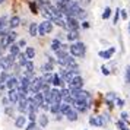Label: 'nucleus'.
I'll use <instances>...</instances> for the list:
<instances>
[{"mask_svg":"<svg viewBox=\"0 0 130 130\" xmlns=\"http://www.w3.org/2000/svg\"><path fill=\"white\" fill-rule=\"evenodd\" d=\"M127 31H129V34H130V22H129V25H127Z\"/></svg>","mask_w":130,"mask_h":130,"instance_id":"6e6d98bb","label":"nucleus"},{"mask_svg":"<svg viewBox=\"0 0 130 130\" xmlns=\"http://www.w3.org/2000/svg\"><path fill=\"white\" fill-rule=\"evenodd\" d=\"M28 5H29L31 12L34 13V15H38V13H40V9H38V6H37V3H35V2H29Z\"/></svg>","mask_w":130,"mask_h":130,"instance_id":"58836bf2","label":"nucleus"},{"mask_svg":"<svg viewBox=\"0 0 130 130\" xmlns=\"http://www.w3.org/2000/svg\"><path fill=\"white\" fill-rule=\"evenodd\" d=\"M59 75L61 76V79L66 82V85H67V83L70 82L76 75H80V70H79V69H66V67H60Z\"/></svg>","mask_w":130,"mask_h":130,"instance_id":"7ed1b4c3","label":"nucleus"},{"mask_svg":"<svg viewBox=\"0 0 130 130\" xmlns=\"http://www.w3.org/2000/svg\"><path fill=\"white\" fill-rule=\"evenodd\" d=\"M114 102H116V105L118 107V108H123L124 105H126V100H123V98H116V101H114Z\"/></svg>","mask_w":130,"mask_h":130,"instance_id":"c03bdc74","label":"nucleus"},{"mask_svg":"<svg viewBox=\"0 0 130 130\" xmlns=\"http://www.w3.org/2000/svg\"><path fill=\"white\" fill-rule=\"evenodd\" d=\"M116 51H117V48L114 47V45H111V47L105 48V50H101V51H98V57H101L102 60H111L112 56L116 54Z\"/></svg>","mask_w":130,"mask_h":130,"instance_id":"1a4fd4ad","label":"nucleus"},{"mask_svg":"<svg viewBox=\"0 0 130 130\" xmlns=\"http://www.w3.org/2000/svg\"><path fill=\"white\" fill-rule=\"evenodd\" d=\"M28 123V118H26V114H19L15 117V127L16 129H24Z\"/></svg>","mask_w":130,"mask_h":130,"instance_id":"4468645a","label":"nucleus"},{"mask_svg":"<svg viewBox=\"0 0 130 130\" xmlns=\"http://www.w3.org/2000/svg\"><path fill=\"white\" fill-rule=\"evenodd\" d=\"M15 111H16V107L12 105V104L5 107V114H6V116H9V117H15Z\"/></svg>","mask_w":130,"mask_h":130,"instance_id":"c756f323","label":"nucleus"},{"mask_svg":"<svg viewBox=\"0 0 130 130\" xmlns=\"http://www.w3.org/2000/svg\"><path fill=\"white\" fill-rule=\"evenodd\" d=\"M40 70H41V73H47V72H54V64H53V63H50V61H45V63H42V64H41Z\"/></svg>","mask_w":130,"mask_h":130,"instance_id":"cd10ccee","label":"nucleus"},{"mask_svg":"<svg viewBox=\"0 0 130 130\" xmlns=\"http://www.w3.org/2000/svg\"><path fill=\"white\" fill-rule=\"evenodd\" d=\"M18 83H19V77L15 76V75H10L6 80V91L7 89H12V88H16Z\"/></svg>","mask_w":130,"mask_h":130,"instance_id":"f3484780","label":"nucleus"},{"mask_svg":"<svg viewBox=\"0 0 130 130\" xmlns=\"http://www.w3.org/2000/svg\"><path fill=\"white\" fill-rule=\"evenodd\" d=\"M24 72L26 73H35V64H34V60H28L24 66Z\"/></svg>","mask_w":130,"mask_h":130,"instance_id":"bb28decb","label":"nucleus"},{"mask_svg":"<svg viewBox=\"0 0 130 130\" xmlns=\"http://www.w3.org/2000/svg\"><path fill=\"white\" fill-rule=\"evenodd\" d=\"M3 91H6V82L0 79V94H3Z\"/></svg>","mask_w":130,"mask_h":130,"instance_id":"864d4df0","label":"nucleus"},{"mask_svg":"<svg viewBox=\"0 0 130 130\" xmlns=\"http://www.w3.org/2000/svg\"><path fill=\"white\" fill-rule=\"evenodd\" d=\"M51 102H61V95H60V88L51 86Z\"/></svg>","mask_w":130,"mask_h":130,"instance_id":"6ab92c4d","label":"nucleus"},{"mask_svg":"<svg viewBox=\"0 0 130 130\" xmlns=\"http://www.w3.org/2000/svg\"><path fill=\"white\" fill-rule=\"evenodd\" d=\"M16 44H18L19 47H21V50H22V48L26 47V40H24V38H22V40H18V41H16Z\"/></svg>","mask_w":130,"mask_h":130,"instance_id":"09e8293b","label":"nucleus"},{"mask_svg":"<svg viewBox=\"0 0 130 130\" xmlns=\"http://www.w3.org/2000/svg\"><path fill=\"white\" fill-rule=\"evenodd\" d=\"M54 24L50 21V19H44L41 24H38V35L40 37H47L48 34L53 32Z\"/></svg>","mask_w":130,"mask_h":130,"instance_id":"20e7f679","label":"nucleus"},{"mask_svg":"<svg viewBox=\"0 0 130 130\" xmlns=\"http://www.w3.org/2000/svg\"><path fill=\"white\" fill-rule=\"evenodd\" d=\"M51 86H56V88H63V86H66V82L61 79V76L59 75V72H53V82H51Z\"/></svg>","mask_w":130,"mask_h":130,"instance_id":"2eb2a0df","label":"nucleus"},{"mask_svg":"<svg viewBox=\"0 0 130 130\" xmlns=\"http://www.w3.org/2000/svg\"><path fill=\"white\" fill-rule=\"evenodd\" d=\"M21 21H22V19L19 18L18 15L12 16V18L9 19V28H10V29H16L18 26H21Z\"/></svg>","mask_w":130,"mask_h":130,"instance_id":"412c9836","label":"nucleus"},{"mask_svg":"<svg viewBox=\"0 0 130 130\" xmlns=\"http://www.w3.org/2000/svg\"><path fill=\"white\" fill-rule=\"evenodd\" d=\"M70 110H72L70 104H67V102H61V104H60V112H61L63 116H66V114L70 111Z\"/></svg>","mask_w":130,"mask_h":130,"instance_id":"7c9ffc66","label":"nucleus"},{"mask_svg":"<svg viewBox=\"0 0 130 130\" xmlns=\"http://www.w3.org/2000/svg\"><path fill=\"white\" fill-rule=\"evenodd\" d=\"M16 110H18L21 114H26L28 111V102H26V98L25 96H19V101L16 102Z\"/></svg>","mask_w":130,"mask_h":130,"instance_id":"f8f14e48","label":"nucleus"},{"mask_svg":"<svg viewBox=\"0 0 130 130\" xmlns=\"http://www.w3.org/2000/svg\"><path fill=\"white\" fill-rule=\"evenodd\" d=\"M13 63H15V56H12V54H9V53H7L6 56L3 54L2 59H0V67H2V70H9L10 72Z\"/></svg>","mask_w":130,"mask_h":130,"instance_id":"39448f33","label":"nucleus"},{"mask_svg":"<svg viewBox=\"0 0 130 130\" xmlns=\"http://www.w3.org/2000/svg\"><path fill=\"white\" fill-rule=\"evenodd\" d=\"M79 116H80V114H79V112H77L73 107H72V110L66 114L64 117H66V120H69L70 123H73V121H77V120H79Z\"/></svg>","mask_w":130,"mask_h":130,"instance_id":"a211bd4d","label":"nucleus"},{"mask_svg":"<svg viewBox=\"0 0 130 130\" xmlns=\"http://www.w3.org/2000/svg\"><path fill=\"white\" fill-rule=\"evenodd\" d=\"M16 41H18V32H16V29H10L7 34L0 37V48L3 51H6L7 48H9V45Z\"/></svg>","mask_w":130,"mask_h":130,"instance_id":"f03ea898","label":"nucleus"},{"mask_svg":"<svg viewBox=\"0 0 130 130\" xmlns=\"http://www.w3.org/2000/svg\"><path fill=\"white\" fill-rule=\"evenodd\" d=\"M89 26H91V24H89L86 19H85V21H80V28H83V29H88Z\"/></svg>","mask_w":130,"mask_h":130,"instance_id":"8fccbe9b","label":"nucleus"},{"mask_svg":"<svg viewBox=\"0 0 130 130\" xmlns=\"http://www.w3.org/2000/svg\"><path fill=\"white\" fill-rule=\"evenodd\" d=\"M37 127H38V123L37 121H28L24 129L25 130H37Z\"/></svg>","mask_w":130,"mask_h":130,"instance_id":"4c0bfd02","label":"nucleus"},{"mask_svg":"<svg viewBox=\"0 0 130 130\" xmlns=\"http://www.w3.org/2000/svg\"><path fill=\"white\" fill-rule=\"evenodd\" d=\"M2 105H3V107L10 105V101H9V98H7V96H2Z\"/></svg>","mask_w":130,"mask_h":130,"instance_id":"603ef678","label":"nucleus"},{"mask_svg":"<svg viewBox=\"0 0 130 130\" xmlns=\"http://www.w3.org/2000/svg\"><path fill=\"white\" fill-rule=\"evenodd\" d=\"M111 15H112V9L110 6H107L105 9H104V12H102V16H101V18L104 19V21H108Z\"/></svg>","mask_w":130,"mask_h":130,"instance_id":"72a5a7b5","label":"nucleus"},{"mask_svg":"<svg viewBox=\"0 0 130 130\" xmlns=\"http://www.w3.org/2000/svg\"><path fill=\"white\" fill-rule=\"evenodd\" d=\"M86 51H88V47L80 40L79 41H75V42H70V45H69V54L73 56L75 59H85Z\"/></svg>","mask_w":130,"mask_h":130,"instance_id":"f257e3e1","label":"nucleus"},{"mask_svg":"<svg viewBox=\"0 0 130 130\" xmlns=\"http://www.w3.org/2000/svg\"><path fill=\"white\" fill-rule=\"evenodd\" d=\"M9 31H10V28H9V18L6 15H3V16H0V37L7 34Z\"/></svg>","mask_w":130,"mask_h":130,"instance_id":"9d476101","label":"nucleus"},{"mask_svg":"<svg viewBox=\"0 0 130 130\" xmlns=\"http://www.w3.org/2000/svg\"><path fill=\"white\" fill-rule=\"evenodd\" d=\"M3 54H5V51H3V50L0 48V59H2V56H3Z\"/></svg>","mask_w":130,"mask_h":130,"instance_id":"5fc2aeb1","label":"nucleus"},{"mask_svg":"<svg viewBox=\"0 0 130 130\" xmlns=\"http://www.w3.org/2000/svg\"><path fill=\"white\" fill-rule=\"evenodd\" d=\"M26 116H28V121H37V118H38V112L35 111H28L26 112Z\"/></svg>","mask_w":130,"mask_h":130,"instance_id":"e433bc0d","label":"nucleus"},{"mask_svg":"<svg viewBox=\"0 0 130 130\" xmlns=\"http://www.w3.org/2000/svg\"><path fill=\"white\" fill-rule=\"evenodd\" d=\"M32 98H34V101L40 105V108H41V105L45 102V101H44V94H42L41 91H40V92H35V94H32Z\"/></svg>","mask_w":130,"mask_h":130,"instance_id":"393cba45","label":"nucleus"},{"mask_svg":"<svg viewBox=\"0 0 130 130\" xmlns=\"http://www.w3.org/2000/svg\"><path fill=\"white\" fill-rule=\"evenodd\" d=\"M37 123H38V126H40V127L45 129V127L48 126V123H50V117H48L47 112H45V111L38 112V118H37Z\"/></svg>","mask_w":130,"mask_h":130,"instance_id":"9b49d317","label":"nucleus"},{"mask_svg":"<svg viewBox=\"0 0 130 130\" xmlns=\"http://www.w3.org/2000/svg\"><path fill=\"white\" fill-rule=\"evenodd\" d=\"M105 105H107V108L111 111L112 108L116 107V102H114V101H111V100H105Z\"/></svg>","mask_w":130,"mask_h":130,"instance_id":"49530a36","label":"nucleus"},{"mask_svg":"<svg viewBox=\"0 0 130 130\" xmlns=\"http://www.w3.org/2000/svg\"><path fill=\"white\" fill-rule=\"evenodd\" d=\"M5 2H6V0H0V5H3V3H5Z\"/></svg>","mask_w":130,"mask_h":130,"instance_id":"4d7b16f0","label":"nucleus"},{"mask_svg":"<svg viewBox=\"0 0 130 130\" xmlns=\"http://www.w3.org/2000/svg\"><path fill=\"white\" fill-rule=\"evenodd\" d=\"M60 104H61V102H51V104H50V110H48V112H51V116L60 112Z\"/></svg>","mask_w":130,"mask_h":130,"instance_id":"c85d7f7f","label":"nucleus"},{"mask_svg":"<svg viewBox=\"0 0 130 130\" xmlns=\"http://www.w3.org/2000/svg\"><path fill=\"white\" fill-rule=\"evenodd\" d=\"M67 31H80V21L75 16H64Z\"/></svg>","mask_w":130,"mask_h":130,"instance_id":"423d86ee","label":"nucleus"},{"mask_svg":"<svg viewBox=\"0 0 130 130\" xmlns=\"http://www.w3.org/2000/svg\"><path fill=\"white\" fill-rule=\"evenodd\" d=\"M116 126H117L118 130H130V129H129V124L126 123V121H123L121 118H118V120H117Z\"/></svg>","mask_w":130,"mask_h":130,"instance_id":"2f4dec72","label":"nucleus"},{"mask_svg":"<svg viewBox=\"0 0 130 130\" xmlns=\"http://www.w3.org/2000/svg\"><path fill=\"white\" fill-rule=\"evenodd\" d=\"M0 72H2V67H0Z\"/></svg>","mask_w":130,"mask_h":130,"instance_id":"13d9d810","label":"nucleus"},{"mask_svg":"<svg viewBox=\"0 0 130 130\" xmlns=\"http://www.w3.org/2000/svg\"><path fill=\"white\" fill-rule=\"evenodd\" d=\"M28 34H29V37H38V24L37 22H31L29 25H28Z\"/></svg>","mask_w":130,"mask_h":130,"instance_id":"4be33fe9","label":"nucleus"},{"mask_svg":"<svg viewBox=\"0 0 130 130\" xmlns=\"http://www.w3.org/2000/svg\"><path fill=\"white\" fill-rule=\"evenodd\" d=\"M7 98L10 101V104L12 105H16V102L19 101V92L16 88H12V89H7Z\"/></svg>","mask_w":130,"mask_h":130,"instance_id":"ddd939ff","label":"nucleus"},{"mask_svg":"<svg viewBox=\"0 0 130 130\" xmlns=\"http://www.w3.org/2000/svg\"><path fill=\"white\" fill-rule=\"evenodd\" d=\"M77 3H79V6H82L83 9H86V7L92 3V0H76Z\"/></svg>","mask_w":130,"mask_h":130,"instance_id":"a19ab883","label":"nucleus"},{"mask_svg":"<svg viewBox=\"0 0 130 130\" xmlns=\"http://www.w3.org/2000/svg\"><path fill=\"white\" fill-rule=\"evenodd\" d=\"M85 130H88V129H85Z\"/></svg>","mask_w":130,"mask_h":130,"instance_id":"bf43d9fd","label":"nucleus"},{"mask_svg":"<svg viewBox=\"0 0 130 130\" xmlns=\"http://www.w3.org/2000/svg\"><path fill=\"white\" fill-rule=\"evenodd\" d=\"M116 98H117V94H116L114 91H110V92H107V94H105V100L116 101Z\"/></svg>","mask_w":130,"mask_h":130,"instance_id":"79ce46f5","label":"nucleus"},{"mask_svg":"<svg viewBox=\"0 0 130 130\" xmlns=\"http://www.w3.org/2000/svg\"><path fill=\"white\" fill-rule=\"evenodd\" d=\"M61 42L63 41H61L60 38H57V37L50 41V50H51V53H54V51H57L59 48H61Z\"/></svg>","mask_w":130,"mask_h":130,"instance_id":"aec40b11","label":"nucleus"},{"mask_svg":"<svg viewBox=\"0 0 130 130\" xmlns=\"http://www.w3.org/2000/svg\"><path fill=\"white\" fill-rule=\"evenodd\" d=\"M120 118L123 120V121H126V123L130 126V120H129V112H126V111H121L120 112Z\"/></svg>","mask_w":130,"mask_h":130,"instance_id":"37998d69","label":"nucleus"},{"mask_svg":"<svg viewBox=\"0 0 130 130\" xmlns=\"http://www.w3.org/2000/svg\"><path fill=\"white\" fill-rule=\"evenodd\" d=\"M70 94L73 96V100H89L91 98V92L83 88L79 89H70Z\"/></svg>","mask_w":130,"mask_h":130,"instance_id":"0eeeda50","label":"nucleus"},{"mask_svg":"<svg viewBox=\"0 0 130 130\" xmlns=\"http://www.w3.org/2000/svg\"><path fill=\"white\" fill-rule=\"evenodd\" d=\"M47 61H50V63H53L54 66L57 64V59H56V57H53V56H50V54H47Z\"/></svg>","mask_w":130,"mask_h":130,"instance_id":"3c124183","label":"nucleus"},{"mask_svg":"<svg viewBox=\"0 0 130 130\" xmlns=\"http://www.w3.org/2000/svg\"><path fill=\"white\" fill-rule=\"evenodd\" d=\"M60 95H61V101H63V98H66V96L70 95V89L67 88V85L63 86V88H60Z\"/></svg>","mask_w":130,"mask_h":130,"instance_id":"c9c22d12","label":"nucleus"},{"mask_svg":"<svg viewBox=\"0 0 130 130\" xmlns=\"http://www.w3.org/2000/svg\"><path fill=\"white\" fill-rule=\"evenodd\" d=\"M24 53H25V56H26V59H28V60H34V59H35V56H37L35 48L31 47V45H26V47H25Z\"/></svg>","mask_w":130,"mask_h":130,"instance_id":"5701e85b","label":"nucleus"},{"mask_svg":"<svg viewBox=\"0 0 130 130\" xmlns=\"http://www.w3.org/2000/svg\"><path fill=\"white\" fill-rule=\"evenodd\" d=\"M120 18H121V21H127V12L124 10V9H120Z\"/></svg>","mask_w":130,"mask_h":130,"instance_id":"de8ad7c7","label":"nucleus"},{"mask_svg":"<svg viewBox=\"0 0 130 130\" xmlns=\"http://www.w3.org/2000/svg\"><path fill=\"white\" fill-rule=\"evenodd\" d=\"M66 40H67V42L79 41V40H80V32H79V31H67Z\"/></svg>","mask_w":130,"mask_h":130,"instance_id":"dca6fc26","label":"nucleus"},{"mask_svg":"<svg viewBox=\"0 0 130 130\" xmlns=\"http://www.w3.org/2000/svg\"><path fill=\"white\" fill-rule=\"evenodd\" d=\"M26 61H28V59H26L25 53H22V51H21V53L16 56V57H15V63H18V64L22 66V67L25 66V63H26Z\"/></svg>","mask_w":130,"mask_h":130,"instance_id":"a878e982","label":"nucleus"},{"mask_svg":"<svg viewBox=\"0 0 130 130\" xmlns=\"http://www.w3.org/2000/svg\"><path fill=\"white\" fill-rule=\"evenodd\" d=\"M7 53L12 54V56H15V57H16V56H18V54L21 53V47H19L16 42H13V44H10V45H9V48H7Z\"/></svg>","mask_w":130,"mask_h":130,"instance_id":"b1692460","label":"nucleus"},{"mask_svg":"<svg viewBox=\"0 0 130 130\" xmlns=\"http://www.w3.org/2000/svg\"><path fill=\"white\" fill-rule=\"evenodd\" d=\"M42 80L45 83H50L51 85V82H53V72H47V73H42Z\"/></svg>","mask_w":130,"mask_h":130,"instance_id":"473e14b6","label":"nucleus"},{"mask_svg":"<svg viewBox=\"0 0 130 130\" xmlns=\"http://www.w3.org/2000/svg\"><path fill=\"white\" fill-rule=\"evenodd\" d=\"M101 73H102L104 76H110V75H111V70H110V67L107 64H102L101 66Z\"/></svg>","mask_w":130,"mask_h":130,"instance_id":"ea45409f","label":"nucleus"},{"mask_svg":"<svg viewBox=\"0 0 130 130\" xmlns=\"http://www.w3.org/2000/svg\"><path fill=\"white\" fill-rule=\"evenodd\" d=\"M83 85H85V79L82 77V75H76L70 82L67 83V88L69 89H79V88H83Z\"/></svg>","mask_w":130,"mask_h":130,"instance_id":"6e6552de","label":"nucleus"},{"mask_svg":"<svg viewBox=\"0 0 130 130\" xmlns=\"http://www.w3.org/2000/svg\"><path fill=\"white\" fill-rule=\"evenodd\" d=\"M124 82L126 85H130V64H127L124 69Z\"/></svg>","mask_w":130,"mask_h":130,"instance_id":"f704fd0d","label":"nucleus"},{"mask_svg":"<svg viewBox=\"0 0 130 130\" xmlns=\"http://www.w3.org/2000/svg\"><path fill=\"white\" fill-rule=\"evenodd\" d=\"M118 21H120V7L118 9H116V13H114V19H112V24L117 25Z\"/></svg>","mask_w":130,"mask_h":130,"instance_id":"a18cd8bd","label":"nucleus"}]
</instances>
